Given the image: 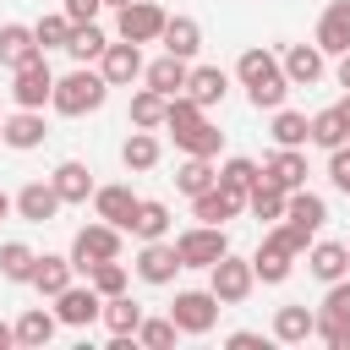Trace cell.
Returning a JSON list of instances; mask_svg holds the SVG:
<instances>
[{
    "label": "cell",
    "mask_w": 350,
    "mask_h": 350,
    "mask_svg": "<svg viewBox=\"0 0 350 350\" xmlns=\"http://www.w3.org/2000/svg\"><path fill=\"white\" fill-rule=\"evenodd\" d=\"M235 77L246 82L252 109H279V104H284V93H290V77H284L279 55H268V49H246V55L235 60Z\"/></svg>",
    "instance_id": "cell-1"
},
{
    "label": "cell",
    "mask_w": 350,
    "mask_h": 350,
    "mask_svg": "<svg viewBox=\"0 0 350 350\" xmlns=\"http://www.w3.org/2000/svg\"><path fill=\"white\" fill-rule=\"evenodd\" d=\"M104 98H109V82H104V71H88V66L55 77V93H49V104H55L60 115H71V120H77V115H93Z\"/></svg>",
    "instance_id": "cell-2"
},
{
    "label": "cell",
    "mask_w": 350,
    "mask_h": 350,
    "mask_svg": "<svg viewBox=\"0 0 350 350\" xmlns=\"http://www.w3.org/2000/svg\"><path fill=\"white\" fill-rule=\"evenodd\" d=\"M175 252H180V268H213L230 252V235H224V224H191L175 235Z\"/></svg>",
    "instance_id": "cell-3"
},
{
    "label": "cell",
    "mask_w": 350,
    "mask_h": 350,
    "mask_svg": "<svg viewBox=\"0 0 350 350\" xmlns=\"http://www.w3.org/2000/svg\"><path fill=\"white\" fill-rule=\"evenodd\" d=\"M295 241H290V230L279 224V230H268L262 235V246H257V257H252V273L262 279V284H284L290 279V268H295Z\"/></svg>",
    "instance_id": "cell-4"
},
{
    "label": "cell",
    "mask_w": 350,
    "mask_h": 350,
    "mask_svg": "<svg viewBox=\"0 0 350 350\" xmlns=\"http://www.w3.org/2000/svg\"><path fill=\"white\" fill-rule=\"evenodd\" d=\"M208 273H213V279H208V290L219 295V306H241V301L252 295V284H257L252 262H246V257H235V252H224Z\"/></svg>",
    "instance_id": "cell-5"
},
{
    "label": "cell",
    "mask_w": 350,
    "mask_h": 350,
    "mask_svg": "<svg viewBox=\"0 0 350 350\" xmlns=\"http://www.w3.org/2000/svg\"><path fill=\"white\" fill-rule=\"evenodd\" d=\"M49 93H55V71H49L44 55H33L27 66L11 71V98H16V109H44Z\"/></svg>",
    "instance_id": "cell-6"
},
{
    "label": "cell",
    "mask_w": 350,
    "mask_h": 350,
    "mask_svg": "<svg viewBox=\"0 0 350 350\" xmlns=\"http://www.w3.org/2000/svg\"><path fill=\"white\" fill-rule=\"evenodd\" d=\"M109 257H120V230L115 224H82L77 230V241H71V268H93V262H109Z\"/></svg>",
    "instance_id": "cell-7"
},
{
    "label": "cell",
    "mask_w": 350,
    "mask_h": 350,
    "mask_svg": "<svg viewBox=\"0 0 350 350\" xmlns=\"http://www.w3.org/2000/svg\"><path fill=\"white\" fill-rule=\"evenodd\" d=\"M170 323H175L180 334H208V328L219 323V295H213V290H180L175 306H170Z\"/></svg>",
    "instance_id": "cell-8"
},
{
    "label": "cell",
    "mask_w": 350,
    "mask_h": 350,
    "mask_svg": "<svg viewBox=\"0 0 350 350\" xmlns=\"http://www.w3.org/2000/svg\"><path fill=\"white\" fill-rule=\"evenodd\" d=\"M284 224L301 235V241H317V230L328 224V202L317 197V191H306V186H295L290 197H284Z\"/></svg>",
    "instance_id": "cell-9"
},
{
    "label": "cell",
    "mask_w": 350,
    "mask_h": 350,
    "mask_svg": "<svg viewBox=\"0 0 350 350\" xmlns=\"http://www.w3.org/2000/svg\"><path fill=\"white\" fill-rule=\"evenodd\" d=\"M98 312H104V295L93 284H66L55 295V323H66V328H88V323H98Z\"/></svg>",
    "instance_id": "cell-10"
},
{
    "label": "cell",
    "mask_w": 350,
    "mask_h": 350,
    "mask_svg": "<svg viewBox=\"0 0 350 350\" xmlns=\"http://www.w3.org/2000/svg\"><path fill=\"white\" fill-rule=\"evenodd\" d=\"M98 71H104V82H109V88H131V82L142 77V44H131V38H120V44H104V55H98Z\"/></svg>",
    "instance_id": "cell-11"
},
{
    "label": "cell",
    "mask_w": 350,
    "mask_h": 350,
    "mask_svg": "<svg viewBox=\"0 0 350 350\" xmlns=\"http://www.w3.org/2000/svg\"><path fill=\"white\" fill-rule=\"evenodd\" d=\"M175 273H180L175 241H142V252H137V279H142V284H175Z\"/></svg>",
    "instance_id": "cell-12"
},
{
    "label": "cell",
    "mask_w": 350,
    "mask_h": 350,
    "mask_svg": "<svg viewBox=\"0 0 350 350\" xmlns=\"http://www.w3.org/2000/svg\"><path fill=\"white\" fill-rule=\"evenodd\" d=\"M164 16L170 11H159L153 0H131V5H120V38H131V44H153L159 33H164Z\"/></svg>",
    "instance_id": "cell-13"
},
{
    "label": "cell",
    "mask_w": 350,
    "mask_h": 350,
    "mask_svg": "<svg viewBox=\"0 0 350 350\" xmlns=\"http://www.w3.org/2000/svg\"><path fill=\"white\" fill-rule=\"evenodd\" d=\"M11 208H16V219H27V224H49L66 202H60V191H55L49 180H27V186L11 197Z\"/></svg>",
    "instance_id": "cell-14"
},
{
    "label": "cell",
    "mask_w": 350,
    "mask_h": 350,
    "mask_svg": "<svg viewBox=\"0 0 350 350\" xmlns=\"http://www.w3.org/2000/svg\"><path fill=\"white\" fill-rule=\"evenodd\" d=\"M137 202H142V197H137L131 186H93V208H98V219L115 224V230H131Z\"/></svg>",
    "instance_id": "cell-15"
},
{
    "label": "cell",
    "mask_w": 350,
    "mask_h": 350,
    "mask_svg": "<svg viewBox=\"0 0 350 350\" xmlns=\"http://www.w3.org/2000/svg\"><path fill=\"white\" fill-rule=\"evenodd\" d=\"M241 208H246V197H241V191H230V186H219V180H213L208 191H197V197H191V213H197L202 224H230Z\"/></svg>",
    "instance_id": "cell-16"
},
{
    "label": "cell",
    "mask_w": 350,
    "mask_h": 350,
    "mask_svg": "<svg viewBox=\"0 0 350 350\" xmlns=\"http://www.w3.org/2000/svg\"><path fill=\"white\" fill-rule=\"evenodd\" d=\"M301 257H306V273H312V279H323V284H334V279H345V273H350V252H345L339 241H312Z\"/></svg>",
    "instance_id": "cell-17"
},
{
    "label": "cell",
    "mask_w": 350,
    "mask_h": 350,
    "mask_svg": "<svg viewBox=\"0 0 350 350\" xmlns=\"http://www.w3.org/2000/svg\"><path fill=\"white\" fill-rule=\"evenodd\" d=\"M279 66H284L290 88H312V82L323 77V49H317V44H290V49L279 55Z\"/></svg>",
    "instance_id": "cell-18"
},
{
    "label": "cell",
    "mask_w": 350,
    "mask_h": 350,
    "mask_svg": "<svg viewBox=\"0 0 350 350\" xmlns=\"http://www.w3.org/2000/svg\"><path fill=\"white\" fill-rule=\"evenodd\" d=\"M186 77H191V66H186L180 55H159L153 66H142V82H148L153 93H164V98L186 93Z\"/></svg>",
    "instance_id": "cell-19"
},
{
    "label": "cell",
    "mask_w": 350,
    "mask_h": 350,
    "mask_svg": "<svg viewBox=\"0 0 350 350\" xmlns=\"http://www.w3.org/2000/svg\"><path fill=\"white\" fill-rule=\"evenodd\" d=\"M224 93H230V71H224V66H197V71L186 77V98L202 104V109L224 104Z\"/></svg>",
    "instance_id": "cell-20"
},
{
    "label": "cell",
    "mask_w": 350,
    "mask_h": 350,
    "mask_svg": "<svg viewBox=\"0 0 350 350\" xmlns=\"http://www.w3.org/2000/svg\"><path fill=\"white\" fill-rule=\"evenodd\" d=\"M0 142L16 148V153L38 148V142H44V115H38V109H16V115H5V120H0Z\"/></svg>",
    "instance_id": "cell-21"
},
{
    "label": "cell",
    "mask_w": 350,
    "mask_h": 350,
    "mask_svg": "<svg viewBox=\"0 0 350 350\" xmlns=\"http://www.w3.org/2000/svg\"><path fill=\"white\" fill-rule=\"evenodd\" d=\"M33 55H44L38 38H33V27H27V22H5V27H0V66L16 71V66H27Z\"/></svg>",
    "instance_id": "cell-22"
},
{
    "label": "cell",
    "mask_w": 350,
    "mask_h": 350,
    "mask_svg": "<svg viewBox=\"0 0 350 350\" xmlns=\"http://www.w3.org/2000/svg\"><path fill=\"white\" fill-rule=\"evenodd\" d=\"M317 49L323 55H345L350 49V0H334L317 22Z\"/></svg>",
    "instance_id": "cell-23"
},
{
    "label": "cell",
    "mask_w": 350,
    "mask_h": 350,
    "mask_svg": "<svg viewBox=\"0 0 350 350\" xmlns=\"http://www.w3.org/2000/svg\"><path fill=\"white\" fill-rule=\"evenodd\" d=\"M159 44H164V55H180V60H191V55L202 49V27H197V16H164V33H159Z\"/></svg>",
    "instance_id": "cell-24"
},
{
    "label": "cell",
    "mask_w": 350,
    "mask_h": 350,
    "mask_svg": "<svg viewBox=\"0 0 350 350\" xmlns=\"http://www.w3.org/2000/svg\"><path fill=\"white\" fill-rule=\"evenodd\" d=\"M312 328H317V312L312 306H279L273 312V339L279 345H306Z\"/></svg>",
    "instance_id": "cell-25"
},
{
    "label": "cell",
    "mask_w": 350,
    "mask_h": 350,
    "mask_svg": "<svg viewBox=\"0 0 350 350\" xmlns=\"http://www.w3.org/2000/svg\"><path fill=\"white\" fill-rule=\"evenodd\" d=\"M262 175H268L273 186L295 191V186H306V153H301V148H279V153L262 164Z\"/></svg>",
    "instance_id": "cell-26"
},
{
    "label": "cell",
    "mask_w": 350,
    "mask_h": 350,
    "mask_svg": "<svg viewBox=\"0 0 350 350\" xmlns=\"http://www.w3.org/2000/svg\"><path fill=\"white\" fill-rule=\"evenodd\" d=\"M49 186L60 191V202H88V197H93V170L77 164V159H66V164L49 175Z\"/></svg>",
    "instance_id": "cell-27"
},
{
    "label": "cell",
    "mask_w": 350,
    "mask_h": 350,
    "mask_svg": "<svg viewBox=\"0 0 350 350\" xmlns=\"http://www.w3.org/2000/svg\"><path fill=\"white\" fill-rule=\"evenodd\" d=\"M71 273H77L71 257H49V252H44V257L33 262V279H27V284H33L38 295H60V290L71 284Z\"/></svg>",
    "instance_id": "cell-28"
},
{
    "label": "cell",
    "mask_w": 350,
    "mask_h": 350,
    "mask_svg": "<svg viewBox=\"0 0 350 350\" xmlns=\"http://www.w3.org/2000/svg\"><path fill=\"white\" fill-rule=\"evenodd\" d=\"M104 328H109V339H120V334H137V323H142V306L120 290V295H104Z\"/></svg>",
    "instance_id": "cell-29"
},
{
    "label": "cell",
    "mask_w": 350,
    "mask_h": 350,
    "mask_svg": "<svg viewBox=\"0 0 350 350\" xmlns=\"http://www.w3.org/2000/svg\"><path fill=\"white\" fill-rule=\"evenodd\" d=\"M131 235H137V241H164V235H170V208H164L159 197H142V202H137V219H131Z\"/></svg>",
    "instance_id": "cell-30"
},
{
    "label": "cell",
    "mask_w": 350,
    "mask_h": 350,
    "mask_svg": "<svg viewBox=\"0 0 350 350\" xmlns=\"http://www.w3.org/2000/svg\"><path fill=\"white\" fill-rule=\"evenodd\" d=\"M104 44H109V38H104V33L93 27V22H71V38H66V55H71L77 66H88V60H98V55H104Z\"/></svg>",
    "instance_id": "cell-31"
},
{
    "label": "cell",
    "mask_w": 350,
    "mask_h": 350,
    "mask_svg": "<svg viewBox=\"0 0 350 350\" xmlns=\"http://www.w3.org/2000/svg\"><path fill=\"white\" fill-rule=\"evenodd\" d=\"M273 142H279V148H306V142H312V120L279 104V109H273Z\"/></svg>",
    "instance_id": "cell-32"
},
{
    "label": "cell",
    "mask_w": 350,
    "mask_h": 350,
    "mask_svg": "<svg viewBox=\"0 0 350 350\" xmlns=\"http://www.w3.org/2000/svg\"><path fill=\"white\" fill-rule=\"evenodd\" d=\"M219 180V170H213V159H202V153H186V164L175 170V186L186 191V197H197V191H208Z\"/></svg>",
    "instance_id": "cell-33"
},
{
    "label": "cell",
    "mask_w": 350,
    "mask_h": 350,
    "mask_svg": "<svg viewBox=\"0 0 350 350\" xmlns=\"http://www.w3.org/2000/svg\"><path fill=\"white\" fill-rule=\"evenodd\" d=\"M284 197H290L284 186H273L268 175H257V186L246 191V208H252L257 219H284Z\"/></svg>",
    "instance_id": "cell-34"
},
{
    "label": "cell",
    "mask_w": 350,
    "mask_h": 350,
    "mask_svg": "<svg viewBox=\"0 0 350 350\" xmlns=\"http://www.w3.org/2000/svg\"><path fill=\"white\" fill-rule=\"evenodd\" d=\"M55 339V317L44 312V306H33V312H22L16 317V345H27V350H44Z\"/></svg>",
    "instance_id": "cell-35"
},
{
    "label": "cell",
    "mask_w": 350,
    "mask_h": 350,
    "mask_svg": "<svg viewBox=\"0 0 350 350\" xmlns=\"http://www.w3.org/2000/svg\"><path fill=\"white\" fill-rule=\"evenodd\" d=\"M164 93H153V88H142V93H131V126L137 131H159L164 126Z\"/></svg>",
    "instance_id": "cell-36"
},
{
    "label": "cell",
    "mask_w": 350,
    "mask_h": 350,
    "mask_svg": "<svg viewBox=\"0 0 350 350\" xmlns=\"http://www.w3.org/2000/svg\"><path fill=\"white\" fill-rule=\"evenodd\" d=\"M33 262H38L33 246H22V241H5V246H0V273H5L11 284H27V279H33Z\"/></svg>",
    "instance_id": "cell-37"
},
{
    "label": "cell",
    "mask_w": 350,
    "mask_h": 350,
    "mask_svg": "<svg viewBox=\"0 0 350 350\" xmlns=\"http://www.w3.org/2000/svg\"><path fill=\"white\" fill-rule=\"evenodd\" d=\"M345 137H350V126H345L339 104H334V109H317V115H312V142H317V148H339Z\"/></svg>",
    "instance_id": "cell-38"
},
{
    "label": "cell",
    "mask_w": 350,
    "mask_h": 350,
    "mask_svg": "<svg viewBox=\"0 0 350 350\" xmlns=\"http://www.w3.org/2000/svg\"><path fill=\"white\" fill-rule=\"evenodd\" d=\"M219 142H224V131H219L213 120H197L191 131H180V137H175V148H186V153H202V159H213V153H219Z\"/></svg>",
    "instance_id": "cell-39"
},
{
    "label": "cell",
    "mask_w": 350,
    "mask_h": 350,
    "mask_svg": "<svg viewBox=\"0 0 350 350\" xmlns=\"http://www.w3.org/2000/svg\"><path fill=\"white\" fill-rule=\"evenodd\" d=\"M120 159H126V170H153L159 164V137L153 131H131L126 148H120Z\"/></svg>",
    "instance_id": "cell-40"
},
{
    "label": "cell",
    "mask_w": 350,
    "mask_h": 350,
    "mask_svg": "<svg viewBox=\"0 0 350 350\" xmlns=\"http://www.w3.org/2000/svg\"><path fill=\"white\" fill-rule=\"evenodd\" d=\"M88 284H93L98 295H120V290H126V262H120V257L93 262V268H88Z\"/></svg>",
    "instance_id": "cell-41"
},
{
    "label": "cell",
    "mask_w": 350,
    "mask_h": 350,
    "mask_svg": "<svg viewBox=\"0 0 350 350\" xmlns=\"http://www.w3.org/2000/svg\"><path fill=\"white\" fill-rule=\"evenodd\" d=\"M175 334H180V328H175L170 317H142L131 339H137V345H148V350H170V345H175Z\"/></svg>",
    "instance_id": "cell-42"
},
{
    "label": "cell",
    "mask_w": 350,
    "mask_h": 350,
    "mask_svg": "<svg viewBox=\"0 0 350 350\" xmlns=\"http://www.w3.org/2000/svg\"><path fill=\"white\" fill-rule=\"evenodd\" d=\"M33 38H38V49H66L71 16H66V11H60V16H38V22H33Z\"/></svg>",
    "instance_id": "cell-43"
},
{
    "label": "cell",
    "mask_w": 350,
    "mask_h": 350,
    "mask_svg": "<svg viewBox=\"0 0 350 350\" xmlns=\"http://www.w3.org/2000/svg\"><path fill=\"white\" fill-rule=\"evenodd\" d=\"M257 175H262V170H257L252 159H224V170H219V186H230V191H241V197H246V191L257 186Z\"/></svg>",
    "instance_id": "cell-44"
},
{
    "label": "cell",
    "mask_w": 350,
    "mask_h": 350,
    "mask_svg": "<svg viewBox=\"0 0 350 350\" xmlns=\"http://www.w3.org/2000/svg\"><path fill=\"white\" fill-rule=\"evenodd\" d=\"M323 317L350 323V279H334V284H328V295H323Z\"/></svg>",
    "instance_id": "cell-45"
},
{
    "label": "cell",
    "mask_w": 350,
    "mask_h": 350,
    "mask_svg": "<svg viewBox=\"0 0 350 350\" xmlns=\"http://www.w3.org/2000/svg\"><path fill=\"white\" fill-rule=\"evenodd\" d=\"M323 345H334V350H350V323H334V317H323L317 312V328H312Z\"/></svg>",
    "instance_id": "cell-46"
},
{
    "label": "cell",
    "mask_w": 350,
    "mask_h": 350,
    "mask_svg": "<svg viewBox=\"0 0 350 350\" xmlns=\"http://www.w3.org/2000/svg\"><path fill=\"white\" fill-rule=\"evenodd\" d=\"M328 180L350 197V148H345V142H339V148H328Z\"/></svg>",
    "instance_id": "cell-47"
},
{
    "label": "cell",
    "mask_w": 350,
    "mask_h": 350,
    "mask_svg": "<svg viewBox=\"0 0 350 350\" xmlns=\"http://www.w3.org/2000/svg\"><path fill=\"white\" fill-rule=\"evenodd\" d=\"M98 5H104V0H66V16H71V22H93Z\"/></svg>",
    "instance_id": "cell-48"
},
{
    "label": "cell",
    "mask_w": 350,
    "mask_h": 350,
    "mask_svg": "<svg viewBox=\"0 0 350 350\" xmlns=\"http://www.w3.org/2000/svg\"><path fill=\"white\" fill-rule=\"evenodd\" d=\"M224 345H230V350H262V334H252V328H241V334H230Z\"/></svg>",
    "instance_id": "cell-49"
},
{
    "label": "cell",
    "mask_w": 350,
    "mask_h": 350,
    "mask_svg": "<svg viewBox=\"0 0 350 350\" xmlns=\"http://www.w3.org/2000/svg\"><path fill=\"white\" fill-rule=\"evenodd\" d=\"M339 88H350V49L339 55Z\"/></svg>",
    "instance_id": "cell-50"
},
{
    "label": "cell",
    "mask_w": 350,
    "mask_h": 350,
    "mask_svg": "<svg viewBox=\"0 0 350 350\" xmlns=\"http://www.w3.org/2000/svg\"><path fill=\"white\" fill-rule=\"evenodd\" d=\"M5 345H16V328H5V323H0V350H5Z\"/></svg>",
    "instance_id": "cell-51"
},
{
    "label": "cell",
    "mask_w": 350,
    "mask_h": 350,
    "mask_svg": "<svg viewBox=\"0 0 350 350\" xmlns=\"http://www.w3.org/2000/svg\"><path fill=\"white\" fill-rule=\"evenodd\" d=\"M5 213H11V197H5V191H0V219H5Z\"/></svg>",
    "instance_id": "cell-52"
},
{
    "label": "cell",
    "mask_w": 350,
    "mask_h": 350,
    "mask_svg": "<svg viewBox=\"0 0 350 350\" xmlns=\"http://www.w3.org/2000/svg\"><path fill=\"white\" fill-rule=\"evenodd\" d=\"M339 115H345V126H350V98H345V104H339Z\"/></svg>",
    "instance_id": "cell-53"
},
{
    "label": "cell",
    "mask_w": 350,
    "mask_h": 350,
    "mask_svg": "<svg viewBox=\"0 0 350 350\" xmlns=\"http://www.w3.org/2000/svg\"><path fill=\"white\" fill-rule=\"evenodd\" d=\"M104 5H115V11H120V5H131V0H104Z\"/></svg>",
    "instance_id": "cell-54"
},
{
    "label": "cell",
    "mask_w": 350,
    "mask_h": 350,
    "mask_svg": "<svg viewBox=\"0 0 350 350\" xmlns=\"http://www.w3.org/2000/svg\"><path fill=\"white\" fill-rule=\"evenodd\" d=\"M345 252H350V246H345Z\"/></svg>",
    "instance_id": "cell-55"
}]
</instances>
